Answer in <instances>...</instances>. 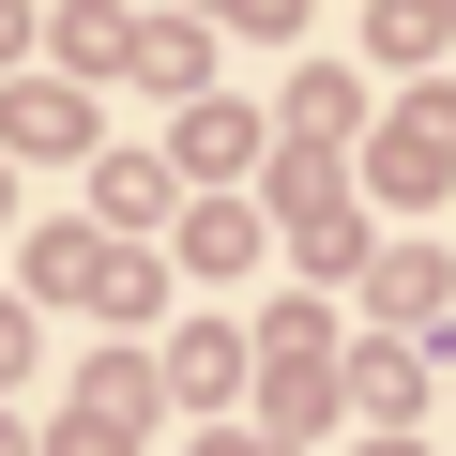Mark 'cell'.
Masks as SVG:
<instances>
[{"mask_svg": "<svg viewBox=\"0 0 456 456\" xmlns=\"http://www.w3.org/2000/svg\"><path fill=\"white\" fill-rule=\"evenodd\" d=\"M16 31H31V16H16V0H0V61H16Z\"/></svg>", "mask_w": 456, "mask_h": 456, "instance_id": "1", "label": "cell"}]
</instances>
